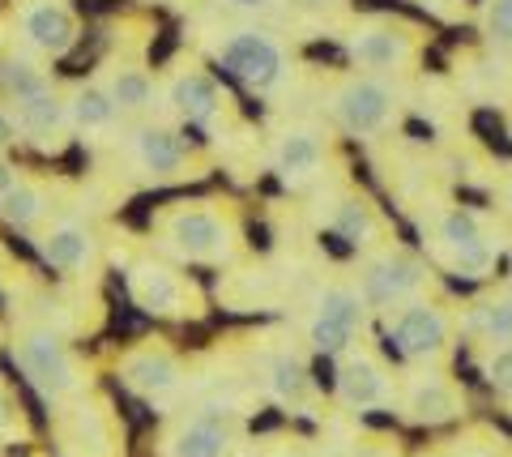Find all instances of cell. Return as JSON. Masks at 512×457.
Segmentation results:
<instances>
[{
	"label": "cell",
	"instance_id": "cell-1",
	"mask_svg": "<svg viewBox=\"0 0 512 457\" xmlns=\"http://www.w3.org/2000/svg\"><path fill=\"white\" fill-rule=\"evenodd\" d=\"M154 227L158 244L188 265H231L239 252V218L227 201H175Z\"/></svg>",
	"mask_w": 512,
	"mask_h": 457
},
{
	"label": "cell",
	"instance_id": "cell-2",
	"mask_svg": "<svg viewBox=\"0 0 512 457\" xmlns=\"http://www.w3.org/2000/svg\"><path fill=\"white\" fill-rule=\"evenodd\" d=\"M13 355L18 368L26 372V381L35 385L52 406H64L73 398H82L90 389V376L82 368V359L56 325H26L13 334Z\"/></svg>",
	"mask_w": 512,
	"mask_h": 457
},
{
	"label": "cell",
	"instance_id": "cell-3",
	"mask_svg": "<svg viewBox=\"0 0 512 457\" xmlns=\"http://www.w3.org/2000/svg\"><path fill=\"white\" fill-rule=\"evenodd\" d=\"M329 112L342 124L350 137L372 141L380 133H389L397 124V112H402V94L389 77L376 73H350L338 86L329 90Z\"/></svg>",
	"mask_w": 512,
	"mask_h": 457
},
{
	"label": "cell",
	"instance_id": "cell-4",
	"mask_svg": "<svg viewBox=\"0 0 512 457\" xmlns=\"http://www.w3.org/2000/svg\"><path fill=\"white\" fill-rule=\"evenodd\" d=\"M355 287L367 299V308L389 312L397 304H406V299H423L431 291V270L414 252L397 248V244H380L363 257Z\"/></svg>",
	"mask_w": 512,
	"mask_h": 457
},
{
	"label": "cell",
	"instance_id": "cell-5",
	"mask_svg": "<svg viewBox=\"0 0 512 457\" xmlns=\"http://www.w3.org/2000/svg\"><path fill=\"white\" fill-rule=\"evenodd\" d=\"M427 235L453 274L487 278L495 270V240H491V231L478 223V214L461 210V206H440L427 218Z\"/></svg>",
	"mask_w": 512,
	"mask_h": 457
},
{
	"label": "cell",
	"instance_id": "cell-6",
	"mask_svg": "<svg viewBox=\"0 0 512 457\" xmlns=\"http://www.w3.org/2000/svg\"><path fill=\"white\" fill-rule=\"evenodd\" d=\"M363 321H367V299L359 295V287L346 278H329L312 299L308 342L320 355H346L363 334Z\"/></svg>",
	"mask_w": 512,
	"mask_h": 457
},
{
	"label": "cell",
	"instance_id": "cell-7",
	"mask_svg": "<svg viewBox=\"0 0 512 457\" xmlns=\"http://www.w3.org/2000/svg\"><path fill=\"white\" fill-rule=\"evenodd\" d=\"M384 321H389V338L397 342V351L414 364H436V359L448 355V346H453V312L440 308L436 299H406V304H397L384 312Z\"/></svg>",
	"mask_w": 512,
	"mask_h": 457
},
{
	"label": "cell",
	"instance_id": "cell-8",
	"mask_svg": "<svg viewBox=\"0 0 512 457\" xmlns=\"http://www.w3.org/2000/svg\"><path fill=\"white\" fill-rule=\"evenodd\" d=\"M218 60L222 69L235 73L239 82L256 94H278L291 77V65H286V52L265 35V30H227V39L218 43Z\"/></svg>",
	"mask_w": 512,
	"mask_h": 457
},
{
	"label": "cell",
	"instance_id": "cell-9",
	"mask_svg": "<svg viewBox=\"0 0 512 457\" xmlns=\"http://www.w3.org/2000/svg\"><path fill=\"white\" fill-rule=\"evenodd\" d=\"M419 47H423L419 30L406 22H367L346 35V60L363 73L389 77V73L410 69L419 60Z\"/></svg>",
	"mask_w": 512,
	"mask_h": 457
},
{
	"label": "cell",
	"instance_id": "cell-10",
	"mask_svg": "<svg viewBox=\"0 0 512 457\" xmlns=\"http://www.w3.org/2000/svg\"><path fill=\"white\" fill-rule=\"evenodd\" d=\"M128 295H133V304L141 312L163 321L201 317V291L184 274H175L171 265H158V261H137L128 270Z\"/></svg>",
	"mask_w": 512,
	"mask_h": 457
},
{
	"label": "cell",
	"instance_id": "cell-11",
	"mask_svg": "<svg viewBox=\"0 0 512 457\" xmlns=\"http://www.w3.org/2000/svg\"><path fill=\"white\" fill-rule=\"evenodd\" d=\"M128 163H133L150 184H180L188 176H197V154L188 141L167 129V124H137L128 133Z\"/></svg>",
	"mask_w": 512,
	"mask_h": 457
},
{
	"label": "cell",
	"instance_id": "cell-12",
	"mask_svg": "<svg viewBox=\"0 0 512 457\" xmlns=\"http://www.w3.org/2000/svg\"><path fill=\"white\" fill-rule=\"evenodd\" d=\"M13 35L26 52H39V56H69L77 47V13L73 5L64 0H18L13 9Z\"/></svg>",
	"mask_w": 512,
	"mask_h": 457
},
{
	"label": "cell",
	"instance_id": "cell-13",
	"mask_svg": "<svg viewBox=\"0 0 512 457\" xmlns=\"http://www.w3.org/2000/svg\"><path fill=\"white\" fill-rule=\"evenodd\" d=\"M120 381L137 393V398H171L184 385V364L167 342L146 338L137 346H128L120 355Z\"/></svg>",
	"mask_w": 512,
	"mask_h": 457
},
{
	"label": "cell",
	"instance_id": "cell-14",
	"mask_svg": "<svg viewBox=\"0 0 512 457\" xmlns=\"http://www.w3.org/2000/svg\"><path fill=\"white\" fill-rule=\"evenodd\" d=\"M60 445L69 457H120L116 419H111L103 402H86V393H82V398L64 402Z\"/></svg>",
	"mask_w": 512,
	"mask_h": 457
},
{
	"label": "cell",
	"instance_id": "cell-15",
	"mask_svg": "<svg viewBox=\"0 0 512 457\" xmlns=\"http://www.w3.org/2000/svg\"><path fill=\"white\" fill-rule=\"evenodd\" d=\"M167 103L175 107V116L188 120L192 129H218L222 116L231 112L227 90L205 69H180L167 77Z\"/></svg>",
	"mask_w": 512,
	"mask_h": 457
},
{
	"label": "cell",
	"instance_id": "cell-16",
	"mask_svg": "<svg viewBox=\"0 0 512 457\" xmlns=\"http://www.w3.org/2000/svg\"><path fill=\"white\" fill-rule=\"evenodd\" d=\"M269 159H274V171L286 184H312L329 163V137L316 124H291L274 137Z\"/></svg>",
	"mask_w": 512,
	"mask_h": 457
},
{
	"label": "cell",
	"instance_id": "cell-17",
	"mask_svg": "<svg viewBox=\"0 0 512 457\" xmlns=\"http://www.w3.org/2000/svg\"><path fill=\"white\" fill-rule=\"evenodd\" d=\"M35 248L52 270L73 274V278L94 270V261H99V240H94L90 223H82V218H56V223H43Z\"/></svg>",
	"mask_w": 512,
	"mask_h": 457
},
{
	"label": "cell",
	"instance_id": "cell-18",
	"mask_svg": "<svg viewBox=\"0 0 512 457\" xmlns=\"http://www.w3.org/2000/svg\"><path fill=\"white\" fill-rule=\"evenodd\" d=\"M402 411L410 423H453L461 411H466V393L457 389L453 376L444 372H414L406 389H402Z\"/></svg>",
	"mask_w": 512,
	"mask_h": 457
},
{
	"label": "cell",
	"instance_id": "cell-19",
	"mask_svg": "<svg viewBox=\"0 0 512 457\" xmlns=\"http://www.w3.org/2000/svg\"><path fill=\"white\" fill-rule=\"evenodd\" d=\"M338 398L350 406V411H380V406H389L397 398V385L393 376L384 372L380 359L372 355H342L338 364Z\"/></svg>",
	"mask_w": 512,
	"mask_h": 457
},
{
	"label": "cell",
	"instance_id": "cell-20",
	"mask_svg": "<svg viewBox=\"0 0 512 457\" xmlns=\"http://www.w3.org/2000/svg\"><path fill=\"white\" fill-rule=\"evenodd\" d=\"M9 107H13V120H18V133L26 141H35L39 150H60L64 137L73 133L69 99H60L56 90L30 94V99H18V103H9Z\"/></svg>",
	"mask_w": 512,
	"mask_h": 457
},
{
	"label": "cell",
	"instance_id": "cell-21",
	"mask_svg": "<svg viewBox=\"0 0 512 457\" xmlns=\"http://www.w3.org/2000/svg\"><path fill=\"white\" fill-rule=\"evenodd\" d=\"M329 231L346 244L372 252V248L384 244V214L372 206V197L346 188V193H338L329 201Z\"/></svg>",
	"mask_w": 512,
	"mask_h": 457
},
{
	"label": "cell",
	"instance_id": "cell-22",
	"mask_svg": "<svg viewBox=\"0 0 512 457\" xmlns=\"http://www.w3.org/2000/svg\"><path fill=\"white\" fill-rule=\"evenodd\" d=\"M256 372H261V385L269 389V398H278L282 406H303L312 398V372L291 351V346L261 351V359H256Z\"/></svg>",
	"mask_w": 512,
	"mask_h": 457
},
{
	"label": "cell",
	"instance_id": "cell-23",
	"mask_svg": "<svg viewBox=\"0 0 512 457\" xmlns=\"http://www.w3.org/2000/svg\"><path fill=\"white\" fill-rule=\"evenodd\" d=\"M231 453V432L210 415L180 419L163 436V457H227Z\"/></svg>",
	"mask_w": 512,
	"mask_h": 457
},
{
	"label": "cell",
	"instance_id": "cell-24",
	"mask_svg": "<svg viewBox=\"0 0 512 457\" xmlns=\"http://www.w3.org/2000/svg\"><path fill=\"white\" fill-rule=\"evenodd\" d=\"M461 329L487 346H512V291H491L461 312Z\"/></svg>",
	"mask_w": 512,
	"mask_h": 457
},
{
	"label": "cell",
	"instance_id": "cell-25",
	"mask_svg": "<svg viewBox=\"0 0 512 457\" xmlns=\"http://www.w3.org/2000/svg\"><path fill=\"white\" fill-rule=\"evenodd\" d=\"M47 214H52V193L35 176H18V184L0 197V218L13 231H39L47 223Z\"/></svg>",
	"mask_w": 512,
	"mask_h": 457
},
{
	"label": "cell",
	"instance_id": "cell-26",
	"mask_svg": "<svg viewBox=\"0 0 512 457\" xmlns=\"http://www.w3.org/2000/svg\"><path fill=\"white\" fill-rule=\"evenodd\" d=\"M69 120L77 133L86 137H103L120 124V107L111 103V94L103 90V82H90V86H77L69 94Z\"/></svg>",
	"mask_w": 512,
	"mask_h": 457
},
{
	"label": "cell",
	"instance_id": "cell-27",
	"mask_svg": "<svg viewBox=\"0 0 512 457\" xmlns=\"http://www.w3.org/2000/svg\"><path fill=\"white\" fill-rule=\"evenodd\" d=\"M103 90L111 94V103L120 107V116H146L158 90H154V77L141 69V65H116L103 73Z\"/></svg>",
	"mask_w": 512,
	"mask_h": 457
},
{
	"label": "cell",
	"instance_id": "cell-28",
	"mask_svg": "<svg viewBox=\"0 0 512 457\" xmlns=\"http://www.w3.org/2000/svg\"><path fill=\"white\" fill-rule=\"evenodd\" d=\"M0 90L9 103L30 99V94L52 90V77L39 69V60L30 52H0Z\"/></svg>",
	"mask_w": 512,
	"mask_h": 457
},
{
	"label": "cell",
	"instance_id": "cell-29",
	"mask_svg": "<svg viewBox=\"0 0 512 457\" xmlns=\"http://www.w3.org/2000/svg\"><path fill=\"white\" fill-rule=\"evenodd\" d=\"M478 368H483V381L512 398V346H487L483 359H478Z\"/></svg>",
	"mask_w": 512,
	"mask_h": 457
},
{
	"label": "cell",
	"instance_id": "cell-30",
	"mask_svg": "<svg viewBox=\"0 0 512 457\" xmlns=\"http://www.w3.org/2000/svg\"><path fill=\"white\" fill-rule=\"evenodd\" d=\"M487 35L495 47L512 52V0H487Z\"/></svg>",
	"mask_w": 512,
	"mask_h": 457
},
{
	"label": "cell",
	"instance_id": "cell-31",
	"mask_svg": "<svg viewBox=\"0 0 512 457\" xmlns=\"http://www.w3.org/2000/svg\"><path fill=\"white\" fill-rule=\"evenodd\" d=\"M18 428H22V406L13 402V393L5 385H0V440L13 436Z\"/></svg>",
	"mask_w": 512,
	"mask_h": 457
},
{
	"label": "cell",
	"instance_id": "cell-32",
	"mask_svg": "<svg viewBox=\"0 0 512 457\" xmlns=\"http://www.w3.org/2000/svg\"><path fill=\"white\" fill-rule=\"evenodd\" d=\"M222 5L235 9V13H248V18H265V13L282 9V0H222Z\"/></svg>",
	"mask_w": 512,
	"mask_h": 457
},
{
	"label": "cell",
	"instance_id": "cell-33",
	"mask_svg": "<svg viewBox=\"0 0 512 457\" xmlns=\"http://www.w3.org/2000/svg\"><path fill=\"white\" fill-rule=\"evenodd\" d=\"M18 137H22V133H18V120H13V107L0 103V150H9Z\"/></svg>",
	"mask_w": 512,
	"mask_h": 457
},
{
	"label": "cell",
	"instance_id": "cell-34",
	"mask_svg": "<svg viewBox=\"0 0 512 457\" xmlns=\"http://www.w3.org/2000/svg\"><path fill=\"white\" fill-rule=\"evenodd\" d=\"M13 184H18V171H13V167H9L5 159H0V197H5Z\"/></svg>",
	"mask_w": 512,
	"mask_h": 457
},
{
	"label": "cell",
	"instance_id": "cell-35",
	"mask_svg": "<svg viewBox=\"0 0 512 457\" xmlns=\"http://www.w3.org/2000/svg\"><path fill=\"white\" fill-rule=\"evenodd\" d=\"M500 201H504V210L512 214V176H508V180L500 184Z\"/></svg>",
	"mask_w": 512,
	"mask_h": 457
},
{
	"label": "cell",
	"instance_id": "cell-36",
	"mask_svg": "<svg viewBox=\"0 0 512 457\" xmlns=\"http://www.w3.org/2000/svg\"><path fill=\"white\" fill-rule=\"evenodd\" d=\"M419 5H431V9H448V5H457V0H419Z\"/></svg>",
	"mask_w": 512,
	"mask_h": 457
},
{
	"label": "cell",
	"instance_id": "cell-37",
	"mask_svg": "<svg viewBox=\"0 0 512 457\" xmlns=\"http://www.w3.org/2000/svg\"><path fill=\"white\" fill-rule=\"evenodd\" d=\"M320 5H333V0H320Z\"/></svg>",
	"mask_w": 512,
	"mask_h": 457
}]
</instances>
